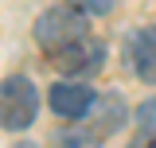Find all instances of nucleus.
Segmentation results:
<instances>
[{"label":"nucleus","instance_id":"nucleus-1","mask_svg":"<svg viewBox=\"0 0 156 148\" xmlns=\"http://www.w3.org/2000/svg\"><path fill=\"white\" fill-rule=\"evenodd\" d=\"M35 113H39V93L23 74H12L0 82V125L8 132L27 129L35 121Z\"/></svg>","mask_w":156,"mask_h":148},{"label":"nucleus","instance_id":"nucleus-2","mask_svg":"<svg viewBox=\"0 0 156 148\" xmlns=\"http://www.w3.org/2000/svg\"><path fill=\"white\" fill-rule=\"evenodd\" d=\"M82 35H86V16L82 12H70V8H47L35 19V39H39V47L47 55L78 43Z\"/></svg>","mask_w":156,"mask_h":148},{"label":"nucleus","instance_id":"nucleus-3","mask_svg":"<svg viewBox=\"0 0 156 148\" xmlns=\"http://www.w3.org/2000/svg\"><path fill=\"white\" fill-rule=\"evenodd\" d=\"M101 58H105V47L98 43V39L82 35L78 43H70V47H62V51H55L51 55V62H55L62 74H94L98 66H101Z\"/></svg>","mask_w":156,"mask_h":148},{"label":"nucleus","instance_id":"nucleus-4","mask_svg":"<svg viewBox=\"0 0 156 148\" xmlns=\"http://www.w3.org/2000/svg\"><path fill=\"white\" fill-rule=\"evenodd\" d=\"M51 109L58 113V117H70V121H78V117H86L90 113V105H94V90L86 86V82H55L51 86Z\"/></svg>","mask_w":156,"mask_h":148},{"label":"nucleus","instance_id":"nucleus-5","mask_svg":"<svg viewBox=\"0 0 156 148\" xmlns=\"http://www.w3.org/2000/svg\"><path fill=\"white\" fill-rule=\"evenodd\" d=\"M129 66L136 78L156 82V27H140L129 39Z\"/></svg>","mask_w":156,"mask_h":148},{"label":"nucleus","instance_id":"nucleus-6","mask_svg":"<svg viewBox=\"0 0 156 148\" xmlns=\"http://www.w3.org/2000/svg\"><path fill=\"white\" fill-rule=\"evenodd\" d=\"M58 148H98L94 132H58Z\"/></svg>","mask_w":156,"mask_h":148},{"label":"nucleus","instance_id":"nucleus-7","mask_svg":"<svg viewBox=\"0 0 156 148\" xmlns=\"http://www.w3.org/2000/svg\"><path fill=\"white\" fill-rule=\"evenodd\" d=\"M129 148H156V132H144V136H136Z\"/></svg>","mask_w":156,"mask_h":148},{"label":"nucleus","instance_id":"nucleus-8","mask_svg":"<svg viewBox=\"0 0 156 148\" xmlns=\"http://www.w3.org/2000/svg\"><path fill=\"white\" fill-rule=\"evenodd\" d=\"M148 109H140V121H156V101H144Z\"/></svg>","mask_w":156,"mask_h":148}]
</instances>
